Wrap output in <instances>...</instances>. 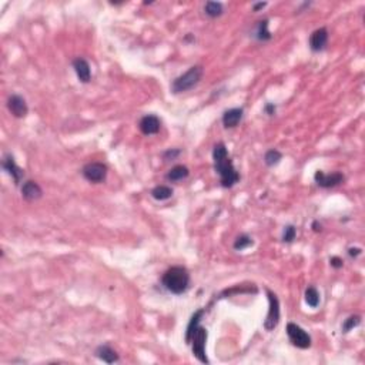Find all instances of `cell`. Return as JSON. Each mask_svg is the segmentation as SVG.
Wrapping results in <instances>:
<instances>
[{
	"label": "cell",
	"mask_w": 365,
	"mask_h": 365,
	"mask_svg": "<svg viewBox=\"0 0 365 365\" xmlns=\"http://www.w3.org/2000/svg\"><path fill=\"white\" fill-rule=\"evenodd\" d=\"M2 167H3V170L6 171L9 176L13 178V181L16 186H19V184H20L21 180H23V177H24V170L20 169V167L16 164V162H14V157L10 154V153L5 154V157H3V162H2Z\"/></svg>",
	"instance_id": "obj_10"
},
{
	"label": "cell",
	"mask_w": 365,
	"mask_h": 365,
	"mask_svg": "<svg viewBox=\"0 0 365 365\" xmlns=\"http://www.w3.org/2000/svg\"><path fill=\"white\" fill-rule=\"evenodd\" d=\"M190 174V170L186 167V166H182V164H178V166H174L173 169L170 170L169 173L166 174V178L171 182H177V181H181L184 178H187Z\"/></svg>",
	"instance_id": "obj_19"
},
{
	"label": "cell",
	"mask_w": 365,
	"mask_h": 365,
	"mask_svg": "<svg viewBox=\"0 0 365 365\" xmlns=\"http://www.w3.org/2000/svg\"><path fill=\"white\" fill-rule=\"evenodd\" d=\"M163 287L169 293L176 295L184 294L190 288V273L189 270L182 266H174L170 267L166 273L163 274L162 278Z\"/></svg>",
	"instance_id": "obj_2"
},
{
	"label": "cell",
	"mask_w": 365,
	"mask_h": 365,
	"mask_svg": "<svg viewBox=\"0 0 365 365\" xmlns=\"http://www.w3.org/2000/svg\"><path fill=\"white\" fill-rule=\"evenodd\" d=\"M330 264L331 267L335 268V270H340V268L344 267V260L341 258V257H337V255H334V257H331L330 258Z\"/></svg>",
	"instance_id": "obj_28"
},
{
	"label": "cell",
	"mask_w": 365,
	"mask_h": 365,
	"mask_svg": "<svg viewBox=\"0 0 365 365\" xmlns=\"http://www.w3.org/2000/svg\"><path fill=\"white\" fill-rule=\"evenodd\" d=\"M174 190L169 187V186H155L154 189L151 190V197L154 198L155 201H166L173 197Z\"/></svg>",
	"instance_id": "obj_20"
},
{
	"label": "cell",
	"mask_w": 365,
	"mask_h": 365,
	"mask_svg": "<svg viewBox=\"0 0 365 365\" xmlns=\"http://www.w3.org/2000/svg\"><path fill=\"white\" fill-rule=\"evenodd\" d=\"M254 37L258 42H268V40L273 39V35L268 30V19H263L257 23L255 30H254Z\"/></svg>",
	"instance_id": "obj_17"
},
{
	"label": "cell",
	"mask_w": 365,
	"mask_h": 365,
	"mask_svg": "<svg viewBox=\"0 0 365 365\" xmlns=\"http://www.w3.org/2000/svg\"><path fill=\"white\" fill-rule=\"evenodd\" d=\"M344 174H343V173H338V171L327 174V173H324L323 170H318V171H316V174H314V181H316L317 186L321 187V189H332V187H337L341 182H344Z\"/></svg>",
	"instance_id": "obj_8"
},
{
	"label": "cell",
	"mask_w": 365,
	"mask_h": 365,
	"mask_svg": "<svg viewBox=\"0 0 365 365\" xmlns=\"http://www.w3.org/2000/svg\"><path fill=\"white\" fill-rule=\"evenodd\" d=\"M295 236H297V228H295L294 225H285L284 230H282V237H281V240H282L284 243L290 244V243H293L295 240Z\"/></svg>",
	"instance_id": "obj_26"
},
{
	"label": "cell",
	"mask_w": 365,
	"mask_h": 365,
	"mask_svg": "<svg viewBox=\"0 0 365 365\" xmlns=\"http://www.w3.org/2000/svg\"><path fill=\"white\" fill-rule=\"evenodd\" d=\"M359 324H361V317L359 316H350L344 323H343V332L344 334H348L350 331H352L354 328H357Z\"/></svg>",
	"instance_id": "obj_25"
},
{
	"label": "cell",
	"mask_w": 365,
	"mask_h": 365,
	"mask_svg": "<svg viewBox=\"0 0 365 365\" xmlns=\"http://www.w3.org/2000/svg\"><path fill=\"white\" fill-rule=\"evenodd\" d=\"M213 163L216 173L220 176L221 187L231 189L240 181L239 171L234 167L232 160L228 155V150L223 141H220L213 147Z\"/></svg>",
	"instance_id": "obj_1"
},
{
	"label": "cell",
	"mask_w": 365,
	"mask_h": 365,
	"mask_svg": "<svg viewBox=\"0 0 365 365\" xmlns=\"http://www.w3.org/2000/svg\"><path fill=\"white\" fill-rule=\"evenodd\" d=\"M73 69H74V73H76V76H77L79 82L80 83H90L91 80V69H90V64L89 62L86 60V59H82V57H77V59H74L73 60Z\"/></svg>",
	"instance_id": "obj_13"
},
{
	"label": "cell",
	"mask_w": 365,
	"mask_h": 365,
	"mask_svg": "<svg viewBox=\"0 0 365 365\" xmlns=\"http://www.w3.org/2000/svg\"><path fill=\"white\" fill-rule=\"evenodd\" d=\"M277 112V107L274 103H267V105L264 106V113L267 114V116H274Z\"/></svg>",
	"instance_id": "obj_30"
},
{
	"label": "cell",
	"mask_w": 365,
	"mask_h": 365,
	"mask_svg": "<svg viewBox=\"0 0 365 365\" xmlns=\"http://www.w3.org/2000/svg\"><path fill=\"white\" fill-rule=\"evenodd\" d=\"M207 337H208V334H207V330L201 327V325H198L194 332H193V335H191V340H190L189 345H191V351H193V355L196 357L200 362H203V364H208L210 361L207 358V355H205V343H207Z\"/></svg>",
	"instance_id": "obj_4"
},
{
	"label": "cell",
	"mask_w": 365,
	"mask_h": 365,
	"mask_svg": "<svg viewBox=\"0 0 365 365\" xmlns=\"http://www.w3.org/2000/svg\"><path fill=\"white\" fill-rule=\"evenodd\" d=\"M327 43H328V30H327V28L317 29L309 36V49L312 50L314 53H320V51L325 50Z\"/></svg>",
	"instance_id": "obj_11"
},
{
	"label": "cell",
	"mask_w": 365,
	"mask_h": 365,
	"mask_svg": "<svg viewBox=\"0 0 365 365\" xmlns=\"http://www.w3.org/2000/svg\"><path fill=\"white\" fill-rule=\"evenodd\" d=\"M287 335L290 343L300 348V350H308L311 347V337L307 331L301 328L298 324L288 323L287 324Z\"/></svg>",
	"instance_id": "obj_6"
},
{
	"label": "cell",
	"mask_w": 365,
	"mask_h": 365,
	"mask_svg": "<svg viewBox=\"0 0 365 365\" xmlns=\"http://www.w3.org/2000/svg\"><path fill=\"white\" fill-rule=\"evenodd\" d=\"M21 197L26 200V201H36L39 198H42L43 190L42 187L33 180H26V181L21 184Z\"/></svg>",
	"instance_id": "obj_14"
},
{
	"label": "cell",
	"mask_w": 365,
	"mask_h": 365,
	"mask_svg": "<svg viewBox=\"0 0 365 365\" xmlns=\"http://www.w3.org/2000/svg\"><path fill=\"white\" fill-rule=\"evenodd\" d=\"M281 160H282V153L278 151V150H275V148L268 150L267 153L264 154V163H266V166H268V167L277 166Z\"/></svg>",
	"instance_id": "obj_24"
},
{
	"label": "cell",
	"mask_w": 365,
	"mask_h": 365,
	"mask_svg": "<svg viewBox=\"0 0 365 365\" xmlns=\"http://www.w3.org/2000/svg\"><path fill=\"white\" fill-rule=\"evenodd\" d=\"M266 293H267L268 298V312L266 317V321H264V328L267 331H274L277 328V325L280 324V300L277 294L271 291L270 288H266Z\"/></svg>",
	"instance_id": "obj_5"
},
{
	"label": "cell",
	"mask_w": 365,
	"mask_h": 365,
	"mask_svg": "<svg viewBox=\"0 0 365 365\" xmlns=\"http://www.w3.org/2000/svg\"><path fill=\"white\" fill-rule=\"evenodd\" d=\"M180 154H181V150H180V148H169V150H166V151L163 153V159H164L166 162L176 160Z\"/></svg>",
	"instance_id": "obj_27"
},
{
	"label": "cell",
	"mask_w": 365,
	"mask_h": 365,
	"mask_svg": "<svg viewBox=\"0 0 365 365\" xmlns=\"http://www.w3.org/2000/svg\"><path fill=\"white\" fill-rule=\"evenodd\" d=\"M94 355L97 357L100 361H103L106 364H114V362H119V354L116 350H113L110 345H98L94 351Z\"/></svg>",
	"instance_id": "obj_16"
},
{
	"label": "cell",
	"mask_w": 365,
	"mask_h": 365,
	"mask_svg": "<svg viewBox=\"0 0 365 365\" xmlns=\"http://www.w3.org/2000/svg\"><path fill=\"white\" fill-rule=\"evenodd\" d=\"M266 6H267V3H266V2H264V3H263V2H260V3H254L253 10L254 12H260L261 9H264Z\"/></svg>",
	"instance_id": "obj_31"
},
{
	"label": "cell",
	"mask_w": 365,
	"mask_h": 365,
	"mask_svg": "<svg viewBox=\"0 0 365 365\" xmlns=\"http://www.w3.org/2000/svg\"><path fill=\"white\" fill-rule=\"evenodd\" d=\"M304 297H305V304L311 307V308H317L320 305V293L316 287H308L305 290L304 293Z\"/></svg>",
	"instance_id": "obj_22"
},
{
	"label": "cell",
	"mask_w": 365,
	"mask_h": 365,
	"mask_svg": "<svg viewBox=\"0 0 365 365\" xmlns=\"http://www.w3.org/2000/svg\"><path fill=\"white\" fill-rule=\"evenodd\" d=\"M311 227H312V230H314L316 232H320L321 230H323V225L320 224L318 221H312V225H311Z\"/></svg>",
	"instance_id": "obj_32"
},
{
	"label": "cell",
	"mask_w": 365,
	"mask_h": 365,
	"mask_svg": "<svg viewBox=\"0 0 365 365\" xmlns=\"http://www.w3.org/2000/svg\"><path fill=\"white\" fill-rule=\"evenodd\" d=\"M204 74V67L201 64H197L190 67L186 73H182L181 76H178L173 80L171 83V91L174 94H180V93H186V91L193 90L194 87L198 86L201 82Z\"/></svg>",
	"instance_id": "obj_3"
},
{
	"label": "cell",
	"mask_w": 365,
	"mask_h": 365,
	"mask_svg": "<svg viewBox=\"0 0 365 365\" xmlns=\"http://www.w3.org/2000/svg\"><path fill=\"white\" fill-rule=\"evenodd\" d=\"M107 173H109V169L106 166L105 163H87L85 167L82 169V174L85 177L87 181L94 182V184H98V182H105L106 178H107Z\"/></svg>",
	"instance_id": "obj_7"
},
{
	"label": "cell",
	"mask_w": 365,
	"mask_h": 365,
	"mask_svg": "<svg viewBox=\"0 0 365 365\" xmlns=\"http://www.w3.org/2000/svg\"><path fill=\"white\" fill-rule=\"evenodd\" d=\"M243 116H244V110L241 107H234V109H228L225 110L224 114H223V126L225 128H234L237 127L241 123L243 120Z\"/></svg>",
	"instance_id": "obj_15"
},
{
	"label": "cell",
	"mask_w": 365,
	"mask_h": 365,
	"mask_svg": "<svg viewBox=\"0 0 365 365\" xmlns=\"http://www.w3.org/2000/svg\"><path fill=\"white\" fill-rule=\"evenodd\" d=\"M251 246H254V240L251 239L248 234H240L239 237L234 240L232 248H234L236 251H243V250L250 248Z\"/></svg>",
	"instance_id": "obj_23"
},
{
	"label": "cell",
	"mask_w": 365,
	"mask_h": 365,
	"mask_svg": "<svg viewBox=\"0 0 365 365\" xmlns=\"http://www.w3.org/2000/svg\"><path fill=\"white\" fill-rule=\"evenodd\" d=\"M204 314H205V309L204 308L197 309L196 312L191 316V318H190V323L189 325H187V331H186V338H184L187 344L190 343V340H191V335H193L194 330L200 325V321H201V318L204 317Z\"/></svg>",
	"instance_id": "obj_18"
},
{
	"label": "cell",
	"mask_w": 365,
	"mask_h": 365,
	"mask_svg": "<svg viewBox=\"0 0 365 365\" xmlns=\"http://www.w3.org/2000/svg\"><path fill=\"white\" fill-rule=\"evenodd\" d=\"M6 105L9 112L12 113L16 119H23V117L28 116V103H26L24 97H21L20 94H12V96H9Z\"/></svg>",
	"instance_id": "obj_9"
},
{
	"label": "cell",
	"mask_w": 365,
	"mask_h": 365,
	"mask_svg": "<svg viewBox=\"0 0 365 365\" xmlns=\"http://www.w3.org/2000/svg\"><path fill=\"white\" fill-rule=\"evenodd\" d=\"M361 254H362V248H359V247H350L348 248V255L351 258H357Z\"/></svg>",
	"instance_id": "obj_29"
},
{
	"label": "cell",
	"mask_w": 365,
	"mask_h": 365,
	"mask_svg": "<svg viewBox=\"0 0 365 365\" xmlns=\"http://www.w3.org/2000/svg\"><path fill=\"white\" fill-rule=\"evenodd\" d=\"M204 13L211 19H216V17H220L221 14L224 13V6H223L221 2H205Z\"/></svg>",
	"instance_id": "obj_21"
},
{
	"label": "cell",
	"mask_w": 365,
	"mask_h": 365,
	"mask_svg": "<svg viewBox=\"0 0 365 365\" xmlns=\"http://www.w3.org/2000/svg\"><path fill=\"white\" fill-rule=\"evenodd\" d=\"M139 128L144 136H153L157 134L162 128V120L159 119L155 114H146L143 116L139 123Z\"/></svg>",
	"instance_id": "obj_12"
}]
</instances>
